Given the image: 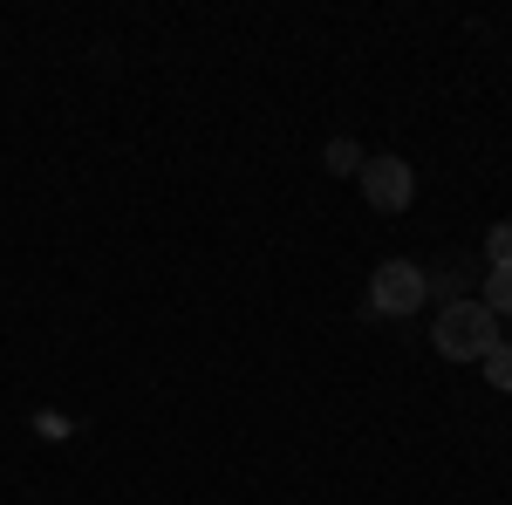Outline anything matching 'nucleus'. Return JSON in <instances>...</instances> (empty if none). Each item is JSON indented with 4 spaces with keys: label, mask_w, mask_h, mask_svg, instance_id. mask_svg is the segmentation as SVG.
I'll return each mask as SVG.
<instances>
[{
    "label": "nucleus",
    "mask_w": 512,
    "mask_h": 505,
    "mask_svg": "<svg viewBox=\"0 0 512 505\" xmlns=\"http://www.w3.org/2000/svg\"><path fill=\"white\" fill-rule=\"evenodd\" d=\"M355 178H362V198H369V205H376V212H403V205H410V198H417V178H410V164H403V157H362V171H355Z\"/></svg>",
    "instance_id": "3"
},
{
    "label": "nucleus",
    "mask_w": 512,
    "mask_h": 505,
    "mask_svg": "<svg viewBox=\"0 0 512 505\" xmlns=\"http://www.w3.org/2000/svg\"><path fill=\"white\" fill-rule=\"evenodd\" d=\"M485 308H492V314H512V267H492V273H485Z\"/></svg>",
    "instance_id": "5"
},
{
    "label": "nucleus",
    "mask_w": 512,
    "mask_h": 505,
    "mask_svg": "<svg viewBox=\"0 0 512 505\" xmlns=\"http://www.w3.org/2000/svg\"><path fill=\"white\" fill-rule=\"evenodd\" d=\"M485 260H492V267H512V219H499V226H492V239H485Z\"/></svg>",
    "instance_id": "7"
},
{
    "label": "nucleus",
    "mask_w": 512,
    "mask_h": 505,
    "mask_svg": "<svg viewBox=\"0 0 512 505\" xmlns=\"http://www.w3.org/2000/svg\"><path fill=\"white\" fill-rule=\"evenodd\" d=\"M424 301H431V273L417 267V260H383V267L369 273V308L376 314H396L403 321V314H417Z\"/></svg>",
    "instance_id": "2"
},
{
    "label": "nucleus",
    "mask_w": 512,
    "mask_h": 505,
    "mask_svg": "<svg viewBox=\"0 0 512 505\" xmlns=\"http://www.w3.org/2000/svg\"><path fill=\"white\" fill-rule=\"evenodd\" d=\"M431 342L444 362H485V355L499 349V314L485 308V301H451V308L437 314Z\"/></svg>",
    "instance_id": "1"
},
{
    "label": "nucleus",
    "mask_w": 512,
    "mask_h": 505,
    "mask_svg": "<svg viewBox=\"0 0 512 505\" xmlns=\"http://www.w3.org/2000/svg\"><path fill=\"white\" fill-rule=\"evenodd\" d=\"M321 164H328V178H355V171H362V144H355V137H328Z\"/></svg>",
    "instance_id": "4"
},
{
    "label": "nucleus",
    "mask_w": 512,
    "mask_h": 505,
    "mask_svg": "<svg viewBox=\"0 0 512 505\" xmlns=\"http://www.w3.org/2000/svg\"><path fill=\"white\" fill-rule=\"evenodd\" d=\"M485 376H492V389H506V396H512V342H499V349L485 355Z\"/></svg>",
    "instance_id": "6"
}]
</instances>
